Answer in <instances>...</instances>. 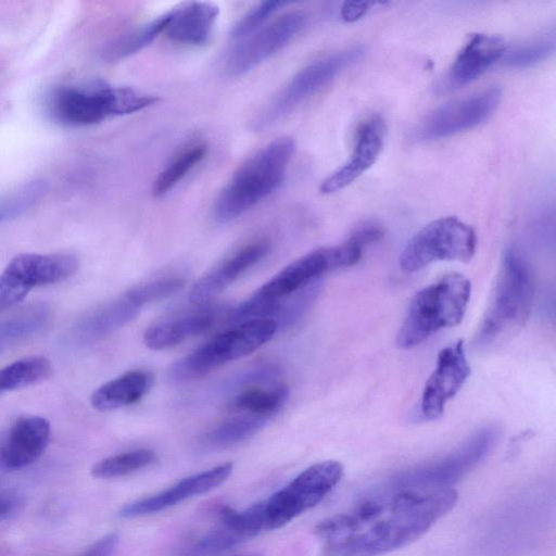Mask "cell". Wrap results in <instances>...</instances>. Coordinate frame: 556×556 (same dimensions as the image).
<instances>
[{"mask_svg": "<svg viewBox=\"0 0 556 556\" xmlns=\"http://www.w3.org/2000/svg\"><path fill=\"white\" fill-rule=\"evenodd\" d=\"M387 135V126L379 115L363 122L356 130L354 149L349 161L323 181L320 192H337L358 178L377 161Z\"/></svg>", "mask_w": 556, "mask_h": 556, "instance_id": "obj_19", "label": "cell"}, {"mask_svg": "<svg viewBox=\"0 0 556 556\" xmlns=\"http://www.w3.org/2000/svg\"><path fill=\"white\" fill-rule=\"evenodd\" d=\"M278 329L274 319L250 320L217 334L203 348L216 365L244 357L268 342Z\"/></svg>", "mask_w": 556, "mask_h": 556, "instance_id": "obj_22", "label": "cell"}, {"mask_svg": "<svg viewBox=\"0 0 556 556\" xmlns=\"http://www.w3.org/2000/svg\"><path fill=\"white\" fill-rule=\"evenodd\" d=\"M306 14L288 12L253 33L240 43L226 62L231 76L242 75L286 47L305 26Z\"/></svg>", "mask_w": 556, "mask_h": 556, "instance_id": "obj_14", "label": "cell"}, {"mask_svg": "<svg viewBox=\"0 0 556 556\" xmlns=\"http://www.w3.org/2000/svg\"><path fill=\"white\" fill-rule=\"evenodd\" d=\"M364 52L363 46H352L321 56L304 66L253 119L252 128L261 131L271 127L345 67L357 62Z\"/></svg>", "mask_w": 556, "mask_h": 556, "instance_id": "obj_8", "label": "cell"}, {"mask_svg": "<svg viewBox=\"0 0 556 556\" xmlns=\"http://www.w3.org/2000/svg\"><path fill=\"white\" fill-rule=\"evenodd\" d=\"M470 375L464 341L443 348L437 358V365L425 383L420 414L426 420H435L444 412L446 403L460 390Z\"/></svg>", "mask_w": 556, "mask_h": 556, "instance_id": "obj_15", "label": "cell"}, {"mask_svg": "<svg viewBox=\"0 0 556 556\" xmlns=\"http://www.w3.org/2000/svg\"><path fill=\"white\" fill-rule=\"evenodd\" d=\"M48 185L45 180L36 179L25 182L0 195V222L15 218L36 205L45 197Z\"/></svg>", "mask_w": 556, "mask_h": 556, "instance_id": "obj_31", "label": "cell"}, {"mask_svg": "<svg viewBox=\"0 0 556 556\" xmlns=\"http://www.w3.org/2000/svg\"><path fill=\"white\" fill-rule=\"evenodd\" d=\"M497 439L495 428H483L443 458L399 473L388 490L435 491L452 488L485 457Z\"/></svg>", "mask_w": 556, "mask_h": 556, "instance_id": "obj_6", "label": "cell"}, {"mask_svg": "<svg viewBox=\"0 0 556 556\" xmlns=\"http://www.w3.org/2000/svg\"><path fill=\"white\" fill-rule=\"evenodd\" d=\"M118 544V535L110 533L98 540L78 556H113Z\"/></svg>", "mask_w": 556, "mask_h": 556, "instance_id": "obj_37", "label": "cell"}, {"mask_svg": "<svg viewBox=\"0 0 556 556\" xmlns=\"http://www.w3.org/2000/svg\"><path fill=\"white\" fill-rule=\"evenodd\" d=\"M453 488L435 491H392L352 508L353 525L326 542L321 556H380L425 534L457 502Z\"/></svg>", "mask_w": 556, "mask_h": 556, "instance_id": "obj_1", "label": "cell"}, {"mask_svg": "<svg viewBox=\"0 0 556 556\" xmlns=\"http://www.w3.org/2000/svg\"><path fill=\"white\" fill-rule=\"evenodd\" d=\"M205 144L198 143L179 152L159 174L153 185V194L163 197L172 190L206 155Z\"/></svg>", "mask_w": 556, "mask_h": 556, "instance_id": "obj_29", "label": "cell"}, {"mask_svg": "<svg viewBox=\"0 0 556 556\" xmlns=\"http://www.w3.org/2000/svg\"><path fill=\"white\" fill-rule=\"evenodd\" d=\"M50 440V424L39 416L16 418L0 434V467L24 468L45 452Z\"/></svg>", "mask_w": 556, "mask_h": 556, "instance_id": "obj_17", "label": "cell"}, {"mask_svg": "<svg viewBox=\"0 0 556 556\" xmlns=\"http://www.w3.org/2000/svg\"><path fill=\"white\" fill-rule=\"evenodd\" d=\"M288 396L289 389L285 384L273 389L249 388L236 395L229 407L236 412L269 418L282 407Z\"/></svg>", "mask_w": 556, "mask_h": 556, "instance_id": "obj_28", "label": "cell"}, {"mask_svg": "<svg viewBox=\"0 0 556 556\" xmlns=\"http://www.w3.org/2000/svg\"><path fill=\"white\" fill-rule=\"evenodd\" d=\"M78 267V258L70 253L14 256L0 274V314L22 302L31 289L61 282Z\"/></svg>", "mask_w": 556, "mask_h": 556, "instance_id": "obj_10", "label": "cell"}, {"mask_svg": "<svg viewBox=\"0 0 556 556\" xmlns=\"http://www.w3.org/2000/svg\"><path fill=\"white\" fill-rule=\"evenodd\" d=\"M470 294V280L459 273L447 274L419 290L409 303L396 345L410 349L441 329L458 325Z\"/></svg>", "mask_w": 556, "mask_h": 556, "instance_id": "obj_3", "label": "cell"}, {"mask_svg": "<svg viewBox=\"0 0 556 556\" xmlns=\"http://www.w3.org/2000/svg\"><path fill=\"white\" fill-rule=\"evenodd\" d=\"M0 394H1V392H0Z\"/></svg>", "mask_w": 556, "mask_h": 556, "instance_id": "obj_39", "label": "cell"}, {"mask_svg": "<svg viewBox=\"0 0 556 556\" xmlns=\"http://www.w3.org/2000/svg\"><path fill=\"white\" fill-rule=\"evenodd\" d=\"M217 514V522L191 539L178 556H217L264 530V502L240 511L223 506Z\"/></svg>", "mask_w": 556, "mask_h": 556, "instance_id": "obj_13", "label": "cell"}, {"mask_svg": "<svg viewBox=\"0 0 556 556\" xmlns=\"http://www.w3.org/2000/svg\"><path fill=\"white\" fill-rule=\"evenodd\" d=\"M139 311V306L124 296L97 311L89 319L88 326L92 336L101 337L131 321Z\"/></svg>", "mask_w": 556, "mask_h": 556, "instance_id": "obj_32", "label": "cell"}, {"mask_svg": "<svg viewBox=\"0 0 556 556\" xmlns=\"http://www.w3.org/2000/svg\"><path fill=\"white\" fill-rule=\"evenodd\" d=\"M555 49L554 36L505 52L504 63L511 67H529L548 58Z\"/></svg>", "mask_w": 556, "mask_h": 556, "instance_id": "obj_35", "label": "cell"}, {"mask_svg": "<svg viewBox=\"0 0 556 556\" xmlns=\"http://www.w3.org/2000/svg\"><path fill=\"white\" fill-rule=\"evenodd\" d=\"M281 308L280 299L268 296L257 290L229 313L228 323L237 326L250 320L274 319V317H277V323Z\"/></svg>", "mask_w": 556, "mask_h": 556, "instance_id": "obj_33", "label": "cell"}, {"mask_svg": "<svg viewBox=\"0 0 556 556\" xmlns=\"http://www.w3.org/2000/svg\"><path fill=\"white\" fill-rule=\"evenodd\" d=\"M153 375L136 369L100 386L91 395L90 403L100 412L131 405L141 400L151 389Z\"/></svg>", "mask_w": 556, "mask_h": 556, "instance_id": "obj_24", "label": "cell"}, {"mask_svg": "<svg viewBox=\"0 0 556 556\" xmlns=\"http://www.w3.org/2000/svg\"><path fill=\"white\" fill-rule=\"evenodd\" d=\"M216 316L213 306L197 307L170 314L151 325L143 334V343L154 351L170 349L212 327Z\"/></svg>", "mask_w": 556, "mask_h": 556, "instance_id": "obj_21", "label": "cell"}, {"mask_svg": "<svg viewBox=\"0 0 556 556\" xmlns=\"http://www.w3.org/2000/svg\"><path fill=\"white\" fill-rule=\"evenodd\" d=\"M232 471V463H224L205 471L184 478L173 486L126 504L119 516L134 518L154 514L174 506L187 498L206 493L223 483Z\"/></svg>", "mask_w": 556, "mask_h": 556, "instance_id": "obj_18", "label": "cell"}, {"mask_svg": "<svg viewBox=\"0 0 556 556\" xmlns=\"http://www.w3.org/2000/svg\"><path fill=\"white\" fill-rule=\"evenodd\" d=\"M533 279L528 263L516 248H508L495 290L476 334L479 345H488L522 326L533 299Z\"/></svg>", "mask_w": 556, "mask_h": 556, "instance_id": "obj_5", "label": "cell"}, {"mask_svg": "<svg viewBox=\"0 0 556 556\" xmlns=\"http://www.w3.org/2000/svg\"><path fill=\"white\" fill-rule=\"evenodd\" d=\"M475 230L454 216L430 222L417 231L400 255L404 271L414 273L438 261L468 263L475 255Z\"/></svg>", "mask_w": 556, "mask_h": 556, "instance_id": "obj_7", "label": "cell"}, {"mask_svg": "<svg viewBox=\"0 0 556 556\" xmlns=\"http://www.w3.org/2000/svg\"><path fill=\"white\" fill-rule=\"evenodd\" d=\"M371 3L367 1L344 2L341 8V17L345 22H354L365 15Z\"/></svg>", "mask_w": 556, "mask_h": 556, "instance_id": "obj_38", "label": "cell"}, {"mask_svg": "<svg viewBox=\"0 0 556 556\" xmlns=\"http://www.w3.org/2000/svg\"><path fill=\"white\" fill-rule=\"evenodd\" d=\"M219 8L214 2H186L168 12L164 33L176 43L199 47L207 43L215 27Z\"/></svg>", "mask_w": 556, "mask_h": 556, "instance_id": "obj_23", "label": "cell"}, {"mask_svg": "<svg viewBox=\"0 0 556 556\" xmlns=\"http://www.w3.org/2000/svg\"><path fill=\"white\" fill-rule=\"evenodd\" d=\"M342 475L343 466L337 460L316 463L303 470L264 502V530L281 528L316 506L338 484Z\"/></svg>", "mask_w": 556, "mask_h": 556, "instance_id": "obj_9", "label": "cell"}, {"mask_svg": "<svg viewBox=\"0 0 556 556\" xmlns=\"http://www.w3.org/2000/svg\"><path fill=\"white\" fill-rule=\"evenodd\" d=\"M295 150L290 137L278 138L248 157L218 194L214 216L226 223L242 215L282 182Z\"/></svg>", "mask_w": 556, "mask_h": 556, "instance_id": "obj_2", "label": "cell"}, {"mask_svg": "<svg viewBox=\"0 0 556 556\" xmlns=\"http://www.w3.org/2000/svg\"><path fill=\"white\" fill-rule=\"evenodd\" d=\"M184 285V279L179 277H163L130 288L126 292L125 296L141 308V306L148 303L155 302L174 294L180 290Z\"/></svg>", "mask_w": 556, "mask_h": 556, "instance_id": "obj_34", "label": "cell"}, {"mask_svg": "<svg viewBox=\"0 0 556 556\" xmlns=\"http://www.w3.org/2000/svg\"><path fill=\"white\" fill-rule=\"evenodd\" d=\"M167 21L168 13H165L122 35L106 46L103 51V58L109 62H115L140 51L150 45L161 33H164Z\"/></svg>", "mask_w": 556, "mask_h": 556, "instance_id": "obj_27", "label": "cell"}, {"mask_svg": "<svg viewBox=\"0 0 556 556\" xmlns=\"http://www.w3.org/2000/svg\"><path fill=\"white\" fill-rule=\"evenodd\" d=\"M271 243L260 238L241 247L213 270L202 276L192 286L189 300L199 305L204 304L231 285L242 273L258 263L270 251Z\"/></svg>", "mask_w": 556, "mask_h": 556, "instance_id": "obj_20", "label": "cell"}, {"mask_svg": "<svg viewBox=\"0 0 556 556\" xmlns=\"http://www.w3.org/2000/svg\"><path fill=\"white\" fill-rule=\"evenodd\" d=\"M155 458L153 451L139 448L103 458L91 468V475L100 479L127 476L150 465Z\"/></svg>", "mask_w": 556, "mask_h": 556, "instance_id": "obj_30", "label": "cell"}, {"mask_svg": "<svg viewBox=\"0 0 556 556\" xmlns=\"http://www.w3.org/2000/svg\"><path fill=\"white\" fill-rule=\"evenodd\" d=\"M505 41L495 35L475 34L463 47L455 61L433 86L442 96L471 83L504 56Z\"/></svg>", "mask_w": 556, "mask_h": 556, "instance_id": "obj_16", "label": "cell"}, {"mask_svg": "<svg viewBox=\"0 0 556 556\" xmlns=\"http://www.w3.org/2000/svg\"><path fill=\"white\" fill-rule=\"evenodd\" d=\"M267 417L247 415L226 420L206 432L201 439L205 448H225L245 441L260 431Z\"/></svg>", "mask_w": 556, "mask_h": 556, "instance_id": "obj_26", "label": "cell"}, {"mask_svg": "<svg viewBox=\"0 0 556 556\" xmlns=\"http://www.w3.org/2000/svg\"><path fill=\"white\" fill-rule=\"evenodd\" d=\"M502 91L491 87L446 103L428 114L413 130L416 141H431L473 128L498 106Z\"/></svg>", "mask_w": 556, "mask_h": 556, "instance_id": "obj_12", "label": "cell"}, {"mask_svg": "<svg viewBox=\"0 0 556 556\" xmlns=\"http://www.w3.org/2000/svg\"><path fill=\"white\" fill-rule=\"evenodd\" d=\"M157 101V97L130 87L62 86L49 96L48 112L62 125L89 126L108 117L141 111Z\"/></svg>", "mask_w": 556, "mask_h": 556, "instance_id": "obj_4", "label": "cell"}, {"mask_svg": "<svg viewBox=\"0 0 556 556\" xmlns=\"http://www.w3.org/2000/svg\"><path fill=\"white\" fill-rule=\"evenodd\" d=\"M363 245L350 237L343 243L314 250L295 260L263 285L258 291L276 299L299 291L326 271L352 266L362 257Z\"/></svg>", "mask_w": 556, "mask_h": 556, "instance_id": "obj_11", "label": "cell"}, {"mask_svg": "<svg viewBox=\"0 0 556 556\" xmlns=\"http://www.w3.org/2000/svg\"><path fill=\"white\" fill-rule=\"evenodd\" d=\"M290 1H264L244 15L233 27L231 37L244 39L257 30L262 24L281 7L290 4Z\"/></svg>", "mask_w": 556, "mask_h": 556, "instance_id": "obj_36", "label": "cell"}, {"mask_svg": "<svg viewBox=\"0 0 556 556\" xmlns=\"http://www.w3.org/2000/svg\"><path fill=\"white\" fill-rule=\"evenodd\" d=\"M52 365L41 355L26 356L0 368V392L20 390L48 379Z\"/></svg>", "mask_w": 556, "mask_h": 556, "instance_id": "obj_25", "label": "cell"}]
</instances>
